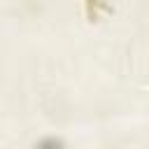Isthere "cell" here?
<instances>
[{
  "label": "cell",
  "mask_w": 149,
  "mask_h": 149,
  "mask_svg": "<svg viewBox=\"0 0 149 149\" xmlns=\"http://www.w3.org/2000/svg\"><path fill=\"white\" fill-rule=\"evenodd\" d=\"M35 149H63V142L56 140V137H44Z\"/></svg>",
  "instance_id": "1"
}]
</instances>
